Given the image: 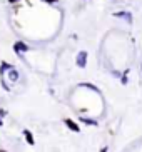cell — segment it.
Masks as SVG:
<instances>
[{"label":"cell","instance_id":"obj_3","mask_svg":"<svg viewBox=\"0 0 142 152\" xmlns=\"http://www.w3.org/2000/svg\"><path fill=\"white\" fill-rule=\"evenodd\" d=\"M116 17H125L127 20H129V22L132 20V18H130V14H124V12H117V14H116Z\"/></svg>","mask_w":142,"mask_h":152},{"label":"cell","instance_id":"obj_4","mask_svg":"<svg viewBox=\"0 0 142 152\" xmlns=\"http://www.w3.org/2000/svg\"><path fill=\"white\" fill-rule=\"evenodd\" d=\"M15 49H17V50H22V52H25V50H27V45H25V44H20V42H18V44H15Z\"/></svg>","mask_w":142,"mask_h":152},{"label":"cell","instance_id":"obj_9","mask_svg":"<svg viewBox=\"0 0 142 152\" xmlns=\"http://www.w3.org/2000/svg\"><path fill=\"white\" fill-rule=\"evenodd\" d=\"M0 152H5V151H4V149H0Z\"/></svg>","mask_w":142,"mask_h":152},{"label":"cell","instance_id":"obj_7","mask_svg":"<svg viewBox=\"0 0 142 152\" xmlns=\"http://www.w3.org/2000/svg\"><path fill=\"white\" fill-rule=\"evenodd\" d=\"M100 152H107V147H104V149H102V151H100Z\"/></svg>","mask_w":142,"mask_h":152},{"label":"cell","instance_id":"obj_5","mask_svg":"<svg viewBox=\"0 0 142 152\" xmlns=\"http://www.w3.org/2000/svg\"><path fill=\"white\" fill-rule=\"evenodd\" d=\"M25 137H27V142L29 144H34V139H32V134L29 130H25Z\"/></svg>","mask_w":142,"mask_h":152},{"label":"cell","instance_id":"obj_8","mask_svg":"<svg viewBox=\"0 0 142 152\" xmlns=\"http://www.w3.org/2000/svg\"><path fill=\"white\" fill-rule=\"evenodd\" d=\"M45 2H57V0H45Z\"/></svg>","mask_w":142,"mask_h":152},{"label":"cell","instance_id":"obj_10","mask_svg":"<svg viewBox=\"0 0 142 152\" xmlns=\"http://www.w3.org/2000/svg\"><path fill=\"white\" fill-rule=\"evenodd\" d=\"M0 125H2V122H0Z\"/></svg>","mask_w":142,"mask_h":152},{"label":"cell","instance_id":"obj_2","mask_svg":"<svg viewBox=\"0 0 142 152\" xmlns=\"http://www.w3.org/2000/svg\"><path fill=\"white\" fill-rule=\"evenodd\" d=\"M65 124H67V127H69L70 130H74V132H79V130H80L79 125H77L74 121H70V119H65Z\"/></svg>","mask_w":142,"mask_h":152},{"label":"cell","instance_id":"obj_6","mask_svg":"<svg viewBox=\"0 0 142 152\" xmlns=\"http://www.w3.org/2000/svg\"><path fill=\"white\" fill-rule=\"evenodd\" d=\"M9 2H10V4H15V2H17V0H9Z\"/></svg>","mask_w":142,"mask_h":152},{"label":"cell","instance_id":"obj_1","mask_svg":"<svg viewBox=\"0 0 142 152\" xmlns=\"http://www.w3.org/2000/svg\"><path fill=\"white\" fill-rule=\"evenodd\" d=\"M85 64H87V52H80L77 55V65L79 67H85Z\"/></svg>","mask_w":142,"mask_h":152}]
</instances>
